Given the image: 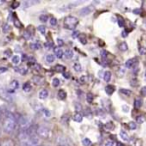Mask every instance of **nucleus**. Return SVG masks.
I'll use <instances>...</instances> for the list:
<instances>
[{
	"instance_id": "52",
	"label": "nucleus",
	"mask_w": 146,
	"mask_h": 146,
	"mask_svg": "<svg viewBox=\"0 0 146 146\" xmlns=\"http://www.w3.org/2000/svg\"><path fill=\"white\" fill-rule=\"evenodd\" d=\"M63 76H64L66 79H68V78H70V74H69L68 72H64L63 73Z\"/></svg>"
},
{
	"instance_id": "59",
	"label": "nucleus",
	"mask_w": 146,
	"mask_h": 146,
	"mask_svg": "<svg viewBox=\"0 0 146 146\" xmlns=\"http://www.w3.org/2000/svg\"><path fill=\"white\" fill-rule=\"evenodd\" d=\"M85 76H82V77L81 78H80V81H81L82 82V83H84V82H85Z\"/></svg>"
},
{
	"instance_id": "32",
	"label": "nucleus",
	"mask_w": 146,
	"mask_h": 146,
	"mask_svg": "<svg viewBox=\"0 0 146 146\" xmlns=\"http://www.w3.org/2000/svg\"><path fill=\"white\" fill-rule=\"evenodd\" d=\"M82 144H83L84 146H90L91 145V140H90L89 138H84V139L82 140Z\"/></svg>"
},
{
	"instance_id": "26",
	"label": "nucleus",
	"mask_w": 146,
	"mask_h": 146,
	"mask_svg": "<svg viewBox=\"0 0 146 146\" xmlns=\"http://www.w3.org/2000/svg\"><path fill=\"white\" fill-rule=\"evenodd\" d=\"M12 63L14 65H17L19 64V62H20V56H18V55H15V56L12 57Z\"/></svg>"
},
{
	"instance_id": "38",
	"label": "nucleus",
	"mask_w": 146,
	"mask_h": 146,
	"mask_svg": "<svg viewBox=\"0 0 146 146\" xmlns=\"http://www.w3.org/2000/svg\"><path fill=\"white\" fill-rule=\"evenodd\" d=\"M39 20L42 21V22H46V21L48 20V16H47V15H45V14L40 15V16H39Z\"/></svg>"
},
{
	"instance_id": "12",
	"label": "nucleus",
	"mask_w": 146,
	"mask_h": 146,
	"mask_svg": "<svg viewBox=\"0 0 146 146\" xmlns=\"http://www.w3.org/2000/svg\"><path fill=\"white\" fill-rule=\"evenodd\" d=\"M38 96H39V99H41V100L46 99V98L49 96L48 90H47V89H42V90H40V91H39Z\"/></svg>"
},
{
	"instance_id": "7",
	"label": "nucleus",
	"mask_w": 146,
	"mask_h": 146,
	"mask_svg": "<svg viewBox=\"0 0 146 146\" xmlns=\"http://www.w3.org/2000/svg\"><path fill=\"white\" fill-rule=\"evenodd\" d=\"M94 7L92 5H89V6L83 7L79 10V15L80 16H86V15H89L91 12H93Z\"/></svg>"
},
{
	"instance_id": "15",
	"label": "nucleus",
	"mask_w": 146,
	"mask_h": 146,
	"mask_svg": "<svg viewBox=\"0 0 146 146\" xmlns=\"http://www.w3.org/2000/svg\"><path fill=\"white\" fill-rule=\"evenodd\" d=\"M57 95H58V98L60 100H64V99H66V97H67L66 91H65V90H63V89L59 90L58 93H57Z\"/></svg>"
},
{
	"instance_id": "60",
	"label": "nucleus",
	"mask_w": 146,
	"mask_h": 146,
	"mask_svg": "<svg viewBox=\"0 0 146 146\" xmlns=\"http://www.w3.org/2000/svg\"><path fill=\"white\" fill-rule=\"evenodd\" d=\"M122 37H127V32H126V31L122 32Z\"/></svg>"
},
{
	"instance_id": "35",
	"label": "nucleus",
	"mask_w": 146,
	"mask_h": 146,
	"mask_svg": "<svg viewBox=\"0 0 146 146\" xmlns=\"http://www.w3.org/2000/svg\"><path fill=\"white\" fill-rule=\"evenodd\" d=\"M136 121H137V123H139V124L143 123V122L145 121V116H143V115L137 116V119H136Z\"/></svg>"
},
{
	"instance_id": "58",
	"label": "nucleus",
	"mask_w": 146,
	"mask_h": 146,
	"mask_svg": "<svg viewBox=\"0 0 146 146\" xmlns=\"http://www.w3.org/2000/svg\"><path fill=\"white\" fill-rule=\"evenodd\" d=\"M101 55H102V56H104V57H105L106 55H107V51H105V50L101 51Z\"/></svg>"
},
{
	"instance_id": "62",
	"label": "nucleus",
	"mask_w": 146,
	"mask_h": 146,
	"mask_svg": "<svg viewBox=\"0 0 146 146\" xmlns=\"http://www.w3.org/2000/svg\"><path fill=\"white\" fill-rule=\"evenodd\" d=\"M2 117V111H1V108H0V119Z\"/></svg>"
},
{
	"instance_id": "56",
	"label": "nucleus",
	"mask_w": 146,
	"mask_h": 146,
	"mask_svg": "<svg viewBox=\"0 0 146 146\" xmlns=\"http://www.w3.org/2000/svg\"><path fill=\"white\" fill-rule=\"evenodd\" d=\"M24 36H25V38H26V39H29V38H30V36H31V35L29 34V33L26 31V32L24 33Z\"/></svg>"
},
{
	"instance_id": "22",
	"label": "nucleus",
	"mask_w": 146,
	"mask_h": 146,
	"mask_svg": "<svg viewBox=\"0 0 146 146\" xmlns=\"http://www.w3.org/2000/svg\"><path fill=\"white\" fill-rule=\"evenodd\" d=\"M82 119H83V116H82V114L80 113H76L75 115L73 116V120L75 122H81Z\"/></svg>"
},
{
	"instance_id": "39",
	"label": "nucleus",
	"mask_w": 146,
	"mask_h": 146,
	"mask_svg": "<svg viewBox=\"0 0 146 146\" xmlns=\"http://www.w3.org/2000/svg\"><path fill=\"white\" fill-rule=\"evenodd\" d=\"M49 22H50L51 26H56V25H57V19L53 17V18H51L50 20H49Z\"/></svg>"
},
{
	"instance_id": "40",
	"label": "nucleus",
	"mask_w": 146,
	"mask_h": 146,
	"mask_svg": "<svg viewBox=\"0 0 146 146\" xmlns=\"http://www.w3.org/2000/svg\"><path fill=\"white\" fill-rule=\"evenodd\" d=\"M39 2V1H24V2H23V3H24V6H30V5H33V3H38Z\"/></svg>"
},
{
	"instance_id": "46",
	"label": "nucleus",
	"mask_w": 146,
	"mask_h": 146,
	"mask_svg": "<svg viewBox=\"0 0 146 146\" xmlns=\"http://www.w3.org/2000/svg\"><path fill=\"white\" fill-rule=\"evenodd\" d=\"M118 24H119L120 27H123L124 26V20L122 18H118Z\"/></svg>"
},
{
	"instance_id": "41",
	"label": "nucleus",
	"mask_w": 146,
	"mask_h": 146,
	"mask_svg": "<svg viewBox=\"0 0 146 146\" xmlns=\"http://www.w3.org/2000/svg\"><path fill=\"white\" fill-rule=\"evenodd\" d=\"M128 126H129V128H130V129H131V130L136 129V127H137V125H136L135 122H130V123L128 124Z\"/></svg>"
},
{
	"instance_id": "34",
	"label": "nucleus",
	"mask_w": 146,
	"mask_h": 146,
	"mask_svg": "<svg viewBox=\"0 0 146 146\" xmlns=\"http://www.w3.org/2000/svg\"><path fill=\"white\" fill-rule=\"evenodd\" d=\"M74 106H75V110L77 111V113H79V112L82 110V105L80 103H78V102H75V103H74Z\"/></svg>"
},
{
	"instance_id": "9",
	"label": "nucleus",
	"mask_w": 146,
	"mask_h": 146,
	"mask_svg": "<svg viewBox=\"0 0 146 146\" xmlns=\"http://www.w3.org/2000/svg\"><path fill=\"white\" fill-rule=\"evenodd\" d=\"M0 98L6 100V101H10L12 100V97L10 96V94L7 92L6 89H4L3 87H0Z\"/></svg>"
},
{
	"instance_id": "21",
	"label": "nucleus",
	"mask_w": 146,
	"mask_h": 146,
	"mask_svg": "<svg viewBox=\"0 0 146 146\" xmlns=\"http://www.w3.org/2000/svg\"><path fill=\"white\" fill-rule=\"evenodd\" d=\"M45 59H46V62L47 63H53L54 62V60H55V57H54V55H52V54H47L46 55V57H45Z\"/></svg>"
},
{
	"instance_id": "5",
	"label": "nucleus",
	"mask_w": 146,
	"mask_h": 146,
	"mask_svg": "<svg viewBox=\"0 0 146 146\" xmlns=\"http://www.w3.org/2000/svg\"><path fill=\"white\" fill-rule=\"evenodd\" d=\"M56 142L59 144V146H71V142H70V139L68 137L64 135H60L57 137V140Z\"/></svg>"
},
{
	"instance_id": "31",
	"label": "nucleus",
	"mask_w": 146,
	"mask_h": 146,
	"mask_svg": "<svg viewBox=\"0 0 146 146\" xmlns=\"http://www.w3.org/2000/svg\"><path fill=\"white\" fill-rule=\"evenodd\" d=\"M42 113H43V115H44V117H46V118H49L51 116V112L49 111L48 109H46V108H43Z\"/></svg>"
},
{
	"instance_id": "49",
	"label": "nucleus",
	"mask_w": 146,
	"mask_h": 146,
	"mask_svg": "<svg viewBox=\"0 0 146 146\" xmlns=\"http://www.w3.org/2000/svg\"><path fill=\"white\" fill-rule=\"evenodd\" d=\"M18 6H19V2H18V1H14V2L12 3V6H11V7H12V8H17Z\"/></svg>"
},
{
	"instance_id": "48",
	"label": "nucleus",
	"mask_w": 146,
	"mask_h": 146,
	"mask_svg": "<svg viewBox=\"0 0 146 146\" xmlns=\"http://www.w3.org/2000/svg\"><path fill=\"white\" fill-rule=\"evenodd\" d=\"M14 24H15V26H17L18 28H21V26H22V25H21V23L18 21V19H15V20H14Z\"/></svg>"
},
{
	"instance_id": "42",
	"label": "nucleus",
	"mask_w": 146,
	"mask_h": 146,
	"mask_svg": "<svg viewBox=\"0 0 146 146\" xmlns=\"http://www.w3.org/2000/svg\"><path fill=\"white\" fill-rule=\"evenodd\" d=\"M9 30H10V26H9L8 24H4V25H3V32L7 33Z\"/></svg>"
},
{
	"instance_id": "8",
	"label": "nucleus",
	"mask_w": 146,
	"mask_h": 146,
	"mask_svg": "<svg viewBox=\"0 0 146 146\" xmlns=\"http://www.w3.org/2000/svg\"><path fill=\"white\" fill-rule=\"evenodd\" d=\"M18 87H19L18 80H12V81L10 82V85H9V87L7 88L6 90H7V92H8L9 94H11V93H13V92H14Z\"/></svg>"
},
{
	"instance_id": "13",
	"label": "nucleus",
	"mask_w": 146,
	"mask_h": 146,
	"mask_svg": "<svg viewBox=\"0 0 146 146\" xmlns=\"http://www.w3.org/2000/svg\"><path fill=\"white\" fill-rule=\"evenodd\" d=\"M54 52H55V56L58 57V58H62L63 54H64V52H63V50L60 48V47L54 48Z\"/></svg>"
},
{
	"instance_id": "29",
	"label": "nucleus",
	"mask_w": 146,
	"mask_h": 146,
	"mask_svg": "<svg viewBox=\"0 0 146 146\" xmlns=\"http://www.w3.org/2000/svg\"><path fill=\"white\" fill-rule=\"evenodd\" d=\"M119 91H120V93L124 94V95H126V96L131 95V91H130V90H128V89H125V88H121Z\"/></svg>"
},
{
	"instance_id": "11",
	"label": "nucleus",
	"mask_w": 146,
	"mask_h": 146,
	"mask_svg": "<svg viewBox=\"0 0 146 146\" xmlns=\"http://www.w3.org/2000/svg\"><path fill=\"white\" fill-rule=\"evenodd\" d=\"M0 146H15V142L10 138H5L0 142Z\"/></svg>"
},
{
	"instance_id": "27",
	"label": "nucleus",
	"mask_w": 146,
	"mask_h": 146,
	"mask_svg": "<svg viewBox=\"0 0 146 146\" xmlns=\"http://www.w3.org/2000/svg\"><path fill=\"white\" fill-rule=\"evenodd\" d=\"M56 72H61V73H64L65 72V67L63 65H56V68H55Z\"/></svg>"
},
{
	"instance_id": "61",
	"label": "nucleus",
	"mask_w": 146,
	"mask_h": 146,
	"mask_svg": "<svg viewBox=\"0 0 146 146\" xmlns=\"http://www.w3.org/2000/svg\"><path fill=\"white\" fill-rule=\"evenodd\" d=\"M116 146H124V144L122 143V142H117V143H116Z\"/></svg>"
},
{
	"instance_id": "28",
	"label": "nucleus",
	"mask_w": 146,
	"mask_h": 146,
	"mask_svg": "<svg viewBox=\"0 0 146 146\" xmlns=\"http://www.w3.org/2000/svg\"><path fill=\"white\" fill-rule=\"evenodd\" d=\"M14 70H16L17 72L21 73V74H25L27 72V69L24 67H16V68H14Z\"/></svg>"
},
{
	"instance_id": "19",
	"label": "nucleus",
	"mask_w": 146,
	"mask_h": 146,
	"mask_svg": "<svg viewBox=\"0 0 146 146\" xmlns=\"http://www.w3.org/2000/svg\"><path fill=\"white\" fill-rule=\"evenodd\" d=\"M142 99L141 98H136L135 100H134V107L136 108V109H139L140 107L142 106Z\"/></svg>"
},
{
	"instance_id": "30",
	"label": "nucleus",
	"mask_w": 146,
	"mask_h": 146,
	"mask_svg": "<svg viewBox=\"0 0 146 146\" xmlns=\"http://www.w3.org/2000/svg\"><path fill=\"white\" fill-rule=\"evenodd\" d=\"M64 54H65V56H66L67 58L70 59V58H72V57H73V51L70 50V49H67V50L64 52Z\"/></svg>"
},
{
	"instance_id": "33",
	"label": "nucleus",
	"mask_w": 146,
	"mask_h": 146,
	"mask_svg": "<svg viewBox=\"0 0 146 146\" xmlns=\"http://www.w3.org/2000/svg\"><path fill=\"white\" fill-rule=\"evenodd\" d=\"M52 85L54 86V87H58V86L60 85V80H59L58 78H53Z\"/></svg>"
},
{
	"instance_id": "44",
	"label": "nucleus",
	"mask_w": 146,
	"mask_h": 146,
	"mask_svg": "<svg viewBox=\"0 0 146 146\" xmlns=\"http://www.w3.org/2000/svg\"><path fill=\"white\" fill-rule=\"evenodd\" d=\"M139 53L141 55L146 54V48H145V47H140V48H139Z\"/></svg>"
},
{
	"instance_id": "47",
	"label": "nucleus",
	"mask_w": 146,
	"mask_h": 146,
	"mask_svg": "<svg viewBox=\"0 0 146 146\" xmlns=\"http://www.w3.org/2000/svg\"><path fill=\"white\" fill-rule=\"evenodd\" d=\"M4 55H5V56H7V57H10L11 56V50H10V49H7V50H5L4 51Z\"/></svg>"
},
{
	"instance_id": "37",
	"label": "nucleus",
	"mask_w": 146,
	"mask_h": 146,
	"mask_svg": "<svg viewBox=\"0 0 146 146\" xmlns=\"http://www.w3.org/2000/svg\"><path fill=\"white\" fill-rule=\"evenodd\" d=\"M37 29H38V31L41 33V34H45V31H46L45 26H43V25H39V26L37 27Z\"/></svg>"
},
{
	"instance_id": "3",
	"label": "nucleus",
	"mask_w": 146,
	"mask_h": 146,
	"mask_svg": "<svg viewBox=\"0 0 146 146\" xmlns=\"http://www.w3.org/2000/svg\"><path fill=\"white\" fill-rule=\"evenodd\" d=\"M17 124L19 125V128L21 130H27L31 126L30 120L26 116H23V115L17 117Z\"/></svg>"
},
{
	"instance_id": "18",
	"label": "nucleus",
	"mask_w": 146,
	"mask_h": 146,
	"mask_svg": "<svg viewBox=\"0 0 146 146\" xmlns=\"http://www.w3.org/2000/svg\"><path fill=\"white\" fill-rule=\"evenodd\" d=\"M114 90H115V87H114L113 85H107L105 87V92L108 94V95H112Z\"/></svg>"
},
{
	"instance_id": "16",
	"label": "nucleus",
	"mask_w": 146,
	"mask_h": 146,
	"mask_svg": "<svg viewBox=\"0 0 146 146\" xmlns=\"http://www.w3.org/2000/svg\"><path fill=\"white\" fill-rule=\"evenodd\" d=\"M78 39H79L80 43L83 45L87 44V36L85 34H79L78 35Z\"/></svg>"
},
{
	"instance_id": "51",
	"label": "nucleus",
	"mask_w": 146,
	"mask_h": 146,
	"mask_svg": "<svg viewBox=\"0 0 146 146\" xmlns=\"http://www.w3.org/2000/svg\"><path fill=\"white\" fill-rule=\"evenodd\" d=\"M114 144H113V141H111V140H109V141H107L106 142V144H105V146H113Z\"/></svg>"
},
{
	"instance_id": "4",
	"label": "nucleus",
	"mask_w": 146,
	"mask_h": 146,
	"mask_svg": "<svg viewBox=\"0 0 146 146\" xmlns=\"http://www.w3.org/2000/svg\"><path fill=\"white\" fill-rule=\"evenodd\" d=\"M37 135L39 137L43 138V139H46V138L49 137V134H50V130L48 129L45 126H37V131H36Z\"/></svg>"
},
{
	"instance_id": "43",
	"label": "nucleus",
	"mask_w": 146,
	"mask_h": 146,
	"mask_svg": "<svg viewBox=\"0 0 146 146\" xmlns=\"http://www.w3.org/2000/svg\"><path fill=\"white\" fill-rule=\"evenodd\" d=\"M140 93H141V95L143 96V97H145V96H146V86H143V87L141 88V90H140Z\"/></svg>"
},
{
	"instance_id": "6",
	"label": "nucleus",
	"mask_w": 146,
	"mask_h": 146,
	"mask_svg": "<svg viewBox=\"0 0 146 146\" xmlns=\"http://www.w3.org/2000/svg\"><path fill=\"white\" fill-rule=\"evenodd\" d=\"M29 137H30V136L28 135L26 130H20V131L18 132V134H17V139L22 143V145L29 139Z\"/></svg>"
},
{
	"instance_id": "63",
	"label": "nucleus",
	"mask_w": 146,
	"mask_h": 146,
	"mask_svg": "<svg viewBox=\"0 0 146 146\" xmlns=\"http://www.w3.org/2000/svg\"><path fill=\"white\" fill-rule=\"evenodd\" d=\"M1 130H2V128L0 127V134H1Z\"/></svg>"
},
{
	"instance_id": "50",
	"label": "nucleus",
	"mask_w": 146,
	"mask_h": 146,
	"mask_svg": "<svg viewBox=\"0 0 146 146\" xmlns=\"http://www.w3.org/2000/svg\"><path fill=\"white\" fill-rule=\"evenodd\" d=\"M7 70H8V68H6V67H0V73L6 72Z\"/></svg>"
},
{
	"instance_id": "17",
	"label": "nucleus",
	"mask_w": 146,
	"mask_h": 146,
	"mask_svg": "<svg viewBox=\"0 0 146 146\" xmlns=\"http://www.w3.org/2000/svg\"><path fill=\"white\" fill-rule=\"evenodd\" d=\"M22 89H23V91L26 92V93L30 92L31 89H32V87H31V84L29 83V82H25V83L23 84V86H22Z\"/></svg>"
},
{
	"instance_id": "25",
	"label": "nucleus",
	"mask_w": 146,
	"mask_h": 146,
	"mask_svg": "<svg viewBox=\"0 0 146 146\" xmlns=\"http://www.w3.org/2000/svg\"><path fill=\"white\" fill-rule=\"evenodd\" d=\"M119 49H120L121 51H127V49H128L127 43H126V42L120 43V44H119Z\"/></svg>"
},
{
	"instance_id": "23",
	"label": "nucleus",
	"mask_w": 146,
	"mask_h": 146,
	"mask_svg": "<svg viewBox=\"0 0 146 146\" xmlns=\"http://www.w3.org/2000/svg\"><path fill=\"white\" fill-rule=\"evenodd\" d=\"M86 100H87L88 103H92L94 100V95L93 93H91V92H88L87 94H86Z\"/></svg>"
},
{
	"instance_id": "54",
	"label": "nucleus",
	"mask_w": 146,
	"mask_h": 146,
	"mask_svg": "<svg viewBox=\"0 0 146 146\" xmlns=\"http://www.w3.org/2000/svg\"><path fill=\"white\" fill-rule=\"evenodd\" d=\"M57 43H58L59 46H61V45H63V40H62V39H60V38H58V39H57Z\"/></svg>"
},
{
	"instance_id": "20",
	"label": "nucleus",
	"mask_w": 146,
	"mask_h": 146,
	"mask_svg": "<svg viewBox=\"0 0 146 146\" xmlns=\"http://www.w3.org/2000/svg\"><path fill=\"white\" fill-rule=\"evenodd\" d=\"M103 79L105 82H109L110 80H111V72H110V71H106V72H104Z\"/></svg>"
},
{
	"instance_id": "64",
	"label": "nucleus",
	"mask_w": 146,
	"mask_h": 146,
	"mask_svg": "<svg viewBox=\"0 0 146 146\" xmlns=\"http://www.w3.org/2000/svg\"><path fill=\"white\" fill-rule=\"evenodd\" d=\"M145 79H146V71H145Z\"/></svg>"
},
{
	"instance_id": "10",
	"label": "nucleus",
	"mask_w": 146,
	"mask_h": 146,
	"mask_svg": "<svg viewBox=\"0 0 146 146\" xmlns=\"http://www.w3.org/2000/svg\"><path fill=\"white\" fill-rule=\"evenodd\" d=\"M32 82L36 85H42L44 83V78L40 75H35L32 77Z\"/></svg>"
},
{
	"instance_id": "57",
	"label": "nucleus",
	"mask_w": 146,
	"mask_h": 146,
	"mask_svg": "<svg viewBox=\"0 0 146 146\" xmlns=\"http://www.w3.org/2000/svg\"><path fill=\"white\" fill-rule=\"evenodd\" d=\"M136 83H137V80H131V85L132 86H136L137 85Z\"/></svg>"
},
{
	"instance_id": "36",
	"label": "nucleus",
	"mask_w": 146,
	"mask_h": 146,
	"mask_svg": "<svg viewBox=\"0 0 146 146\" xmlns=\"http://www.w3.org/2000/svg\"><path fill=\"white\" fill-rule=\"evenodd\" d=\"M73 68H74V70H75L76 72H80V71L82 70V69H81V65H80L79 63H75V64L73 65Z\"/></svg>"
},
{
	"instance_id": "2",
	"label": "nucleus",
	"mask_w": 146,
	"mask_h": 146,
	"mask_svg": "<svg viewBox=\"0 0 146 146\" xmlns=\"http://www.w3.org/2000/svg\"><path fill=\"white\" fill-rule=\"evenodd\" d=\"M78 23H79V20L77 17L69 15V16L65 17L64 21H63V26L65 29H68V30H74L78 25Z\"/></svg>"
},
{
	"instance_id": "24",
	"label": "nucleus",
	"mask_w": 146,
	"mask_h": 146,
	"mask_svg": "<svg viewBox=\"0 0 146 146\" xmlns=\"http://www.w3.org/2000/svg\"><path fill=\"white\" fill-rule=\"evenodd\" d=\"M120 137H121L123 140H126V141H129V136H128V134L126 133L125 131H123V130H122V131L120 132Z\"/></svg>"
},
{
	"instance_id": "14",
	"label": "nucleus",
	"mask_w": 146,
	"mask_h": 146,
	"mask_svg": "<svg viewBox=\"0 0 146 146\" xmlns=\"http://www.w3.org/2000/svg\"><path fill=\"white\" fill-rule=\"evenodd\" d=\"M136 62H137V60H136V58L129 59V60H127V61H126V63H125V66L127 67V68H132V67H133V65L135 64Z\"/></svg>"
},
{
	"instance_id": "53",
	"label": "nucleus",
	"mask_w": 146,
	"mask_h": 146,
	"mask_svg": "<svg viewBox=\"0 0 146 146\" xmlns=\"http://www.w3.org/2000/svg\"><path fill=\"white\" fill-rule=\"evenodd\" d=\"M140 12H141V9H134L133 10V13L134 14H140Z\"/></svg>"
},
{
	"instance_id": "1",
	"label": "nucleus",
	"mask_w": 146,
	"mask_h": 146,
	"mask_svg": "<svg viewBox=\"0 0 146 146\" xmlns=\"http://www.w3.org/2000/svg\"><path fill=\"white\" fill-rule=\"evenodd\" d=\"M17 125V118L15 117L14 114L8 113L4 116V119L2 121V130L6 134H11L15 130Z\"/></svg>"
},
{
	"instance_id": "55",
	"label": "nucleus",
	"mask_w": 146,
	"mask_h": 146,
	"mask_svg": "<svg viewBox=\"0 0 146 146\" xmlns=\"http://www.w3.org/2000/svg\"><path fill=\"white\" fill-rule=\"evenodd\" d=\"M122 110H123L124 112H128V111H129V109H128V106H126V105H123V107H122Z\"/></svg>"
},
{
	"instance_id": "45",
	"label": "nucleus",
	"mask_w": 146,
	"mask_h": 146,
	"mask_svg": "<svg viewBox=\"0 0 146 146\" xmlns=\"http://www.w3.org/2000/svg\"><path fill=\"white\" fill-rule=\"evenodd\" d=\"M30 47L32 49H37V48H39V47H40V45H38L37 43H31Z\"/></svg>"
}]
</instances>
